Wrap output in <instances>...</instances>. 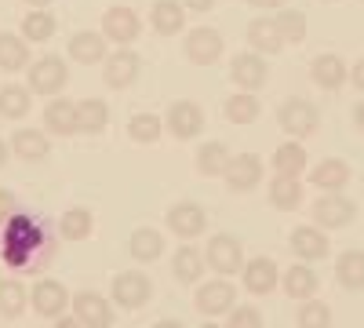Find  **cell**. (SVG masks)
I'll list each match as a JSON object with an SVG mask.
<instances>
[{
    "label": "cell",
    "mask_w": 364,
    "mask_h": 328,
    "mask_svg": "<svg viewBox=\"0 0 364 328\" xmlns=\"http://www.w3.org/2000/svg\"><path fill=\"white\" fill-rule=\"evenodd\" d=\"M55 328H84L77 317H55Z\"/></svg>",
    "instance_id": "48"
},
{
    "label": "cell",
    "mask_w": 364,
    "mask_h": 328,
    "mask_svg": "<svg viewBox=\"0 0 364 328\" xmlns=\"http://www.w3.org/2000/svg\"><path fill=\"white\" fill-rule=\"evenodd\" d=\"M29 303V295H26V285L15 281V277H4L0 281V314L4 317H18Z\"/></svg>",
    "instance_id": "39"
},
{
    "label": "cell",
    "mask_w": 364,
    "mask_h": 328,
    "mask_svg": "<svg viewBox=\"0 0 364 328\" xmlns=\"http://www.w3.org/2000/svg\"><path fill=\"white\" fill-rule=\"evenodd\" d=\"M277 121H281V128H284L291 139H306V135L317 132L321 113H317V106L306 102V99H284L281 110H277Z\"/></svg>",
    "instance_id": "3"
},
{
    "label": "cell",
    "mask_w": 364,
    "mask_h": 328,
    "mask_svg": "<svg viewBox=\"0 0 364 328\" xmlns=\"http://www.w3.org/2000/svg\"><path fill=\"white\" fill-rule=\"evenodd\" d=\"M70 300H73V295L66 292V285L55 281V277H41L33 285V295H29V303H33V310L41 317H63L66 307H70Z\"/></svg>",
    "instance_id": "8"
},
{
    "label": "cell",
    "mask_w": 364,
    "mask_h": 328,
    "mask_svg": "<svg viewBox=\"0 0 364 328\" xmlns=\"http://www.w3.org/2000/svg\"><path fill=\"white\" fill-rule=\"evenodd\" d=\"M149 26H154V33H161V37L182 33V29H186V4H178V0H154Z\"/></svg>",
    "instance_id": "16"
},
{
    "label": "cell",
    "mask_w": 364,
    "mask_h": 328,
    "mask_svg": "<svg viewBox=\"0 0 364 328\" xmlns=\"http://www.w3.org/2000/svg\"><path fill=\"white\" fill-rule=\"evenodd\" d=\"M161 252H164V237H161L157 230L139 226V230L132 233V255H135V259L154 263V259H161Z\"/></svg>",
    "instance_id": "37"
},
{
    "label": "cell",
    "mask_w": 364,
    "mask_h": 328,
    "mask_svg": "<svg viewBox=\"0 0 364 328\" xmlns=\"http://www.w3.org/2000/svg\"><path fill=\"white\" fill-rule=\"evenodd\" d=\"M26 4H29V8H48L51 0H26Z\"/></svg>",
    "instance_id": "52"
},
{
    "label": "cell",
    "mask_w": 364,
    "mask_h": 328,
    "mask_svg": "<svg viewBox=\"0 0 364 328\" xmlns=\"http://www.w3.org/2000/svg\"><path fill=\"white\" fill-rule=\"evenodd\" d=\"M8 150H11V146H8L4 139H0V168H4V161H8Z\"/></svg>",
    "instance_id": "50"
},
{
    "label": "cell",
    "mask_w": 364,
    "mask_h": 328,
    "mask_svg": "<svg viewBox=\"0 0 364 328\" xmlns=\"http://www.w3.org/2000/svg\"><path fill=\"white\" fill-rule=\"evenodd\" d=\"M106 44L109 41L102 33L80 29V33H73V41H70V58H73V63H80V66H95V63H102V58L109 55Z\"/></svg>",
    "instance_id": "20"
},
{
    "label": "cell",
    "mask_w": 364,
    "mask_h": 328,
    "mask_svg": "<svg viewBox=\"0 0 364 328\" xmlns=\"http://www.w3.org/2000/svg\"><path fill=\"white\" fill-rule=\"evenodd\" d=\"M248 44L259 55H277L284 48V41L277 33V22H273V18H252L248 22Z\"/></svg>",
    "instance_id": "25"
},
{
    "label": "cell",
    "mask_w": 364,
    "mask_h": 328,
    "mask_svg": "<svg viewBox=\"0 0 364 328\" xmlns=\"http://www.w3.org/2000/svg\"><path fill=\"white\" fill-rule=\"evenodd\" d=\"M273 171L291 175V179H299L302 171H306V150H302L299 139H288L284 146H277V154H273Z\"/></svg>",
    "instance_id": "27"
},
{
    "label": "cell",
    "mask_w": 364,
    "mask_h": 328,
    "mask_svg": "<svg viewBox=\"0 0 364 328\" xmlns=\"http://www.w3.org/2000/svg\"><path fill=\"white\" fill-rule=\"evenodd\" d=\"M204 259H208V266L215 274H240V266H245V248H240V241L237 237H230V233H215L208 241V252H204Z\"/></svg>",
    "instance_id": "4"
},
{
    "label": "cell",
    "mask_w": 364,
    "mask_h": 328,
    "mask_svg": "<svg viewBox=\"0 0 364 328\" xmlns=\"http://www.w3.org/2000/svg\"><path fill=\"white\" fill-rule=\"evenodd\" d=\"M186 58L197 66H211V63H219L223 58V33L219 29H211V26H197L186 33Z\"/></svg>",
    "instance_id": "7"
},
{
    "label": "cell",
    "mask_w": 364,
    "mask_h": 328,
    "mask_svg": "<svg viewBox=\"0 0 364 328\" xmlns=\"http://www.w3.org/2000/svg\"><path fill=\"white\" fill-rule=\"evenodd\" d=\"M70 307H73V317L84 328H109L113 324V307H109V300H102L99 292H77L70 300Z\"/></svg>",
    "instance_id": "10"
},
{
    "label": "cell",
    "mask_w": 364,
    "mask_h": 328,
    "mask_svg": "<svg viewBox=\"0 0 364 328\" xmlns=\"http://www.w3.org/2000/svg\"><path fill=\"white\" fill-rule=\"evenodd\" d=\"M102 80H106V88H128V84H135L139 80V70H142V58L132 51V48H117L113 55H106L102 58Z\"/></svg>",
    "instance_id": "5"
},
{
    "label": "cell",
    "mask_w": 364,
    "mask_h": 328,
    "mask_svg": "<svg viewBox=\"0 0 364 328\" xmlns=\"http://www.w3.org/2000/svg\"><path fill=\"white\" fill-rule=\"evenodd\" d=\"M29 66V44L18 33H0V70L4 73H18Z\"/></svg>",
    "instance_id": "26"
},
{
    "label": "cell",
    "mask_w": 364,
    "mask_h": 328,
    "mask_svg": "<svg viewBox=\"0 0 364 328\" xmlns=\"http://www.w3.org/2000/svg\"><path fill=\"white\" fill-rule=\"evenodd\" d=\"M164 128L175 135V139H193L200 128H204V110L190 99H178L168 106V117H164Z\"/></svg>",
    "instance_id": "12"
},
{
    "label": "cell",
    "mask_w": 364,
    "mask_h": 328,
    "mask_svg": "<svg viewBox=\"0 0 364 328\" xmlns=\"http://www.w3.org/2000/svg\"><path fill=\"white\" fill-rule=\"evenodd\" d=\"M171 274L182 281V285H197L200 274H204V255L193 248V245H182L171 259Z\"/></svg>",
    "instance_id": "28"
},
{
    "label": "cell",
    "mask_w": 364,
    "mask_h": 328,
    "mask_svg": "<svg viewBox=\"0 0 364 328\" xmlns=\"http://www.w3.org/2000/svg\"><path fill=\"white\" fill-rule=\"evenodd\" d=\"M291 252L295 255H302V259H324L328 255V237H324V230L321 226H299V230H291Z\"/></svg>",
    "instance_id": "24"
},
{
    "label": "cell",
    "mask_w": 364,
    "mask_h": 328,
    "mask_svg": "<svg viewBox=\"0 0 364 328\" xmlns=\"http://www.w3.org/2000/svg\"><path fill=\"white\" fill-rule=\"evenodd\" d=\"M142 33V18L132 8H109L102 15V37L113 41L117 48H128L132 41H139Z\"/></svg>",
    "instance_id": "9"
},
{
    "label": "cell",
    "mask_w": 364,
    "mask_h": 328,
    "mask_svg": "<svg viewBox=\"0 0 364 328\" xmlns=\"http://www.w3.org/2000/svg\"><path fill=\"white\" fill-rule=\"evenodd\" d=\"M336 274L343 288H364V252H343L336 259Z\"/></svg>",
    "instance_id": "38"
},
{
    "label": "cell",
    "mask_w": 364,
    "mask_h": 328,
    "mask_svg": "<svg viewBox=\"0 0 364 328\" xmlns=\"http://www.w3.org/2000/svg\"><path fill=\"white\" fill-rule=\"evenodd\" d=\"M26 73H29V92L33 95H58L66 88V80H70V70H66V63L58 55L37 58Z\"/></svg>",
    "instance_id": "2"
},
{
    "label": "cell",
    "mask_w": 364,
    "mask_h": 328,
    "mask_svg": "<svg viewBox=\"0 0 364 328\" xmlns=\"http://www.w3.org/2000/svg\"><path fill=\"white\" fill-rule=\"evenodd\" d=\"M310 77H314L317 88H324V92H336V88L346 84L350 66L343 63L339 55H317V58H314V66H310Z\"/></svg>",
    "instance_id": "19"
},
{
    "label": "cell",
    "mask_w": 364,
    "mask_h": 328,
    "mask_svg": "<svg viewBox=\"0 0 364 328\" xmlns=\"http://www.w3.org/2000/svg\"><path fill=\"white\" fill-rule=\"evenodd\" d=\"M223 179L230 183V190L248 194L252 186H259V179H262V161L255 154H237V157H230V168H226Z\"/></svg>",
    "instance_id": "17"
},
{
    "label": "cell",
    "mask_w": 364,
    "mask_h": 328,
    "mask_svg": "<svg viewBox=\"0 0 364 328\" xmlns=\"http://www.w3.org/2000/svg\"><path fill=\"white\" fill-rule=\"evenodd\" d=\"M33 99H29V88L22 84H4L0 88V117H8V121H22L29 113Z\"/></svg>",
    "instance_id": "31"
},
{
    "label": "cell",
    "mask_w": 364,
    "mask_h": 328,
    "mask_svg": "<svg viewBox=\"0 0 364 328\" xmlns=\"http://www.w3.org/2000/svg\"><path fill=\"white\" fill-rule=\"evenodd\" d=\"M353 121H357V128H364V99H360L357 110H353Z\"/></svg>",
    "instance_id": "49"
},
{
    "label": "cell",
    "mask_w": 364,
    "mask_h": 328,
    "mask_svg": "<svg viewBox=\"0 0 364 328\" xmlns=\"http://www.w3.org/2000/svg\"><path fill=\"white\" fill-rule=\"evenodd\" d=\"M350 80L360 88V92H364V58H357V66L350 70Z\"/></svg>",
    "instance_id": "47"
},
{
    "label": "cell",
    "mask_w": 364,
    "mask_h": 328,
    "mask_svg": "<svg viewBox=\"0 0 364 328\" xmlns=\"http://www.w3.org/2000/svg\"><path fill=\"white\" fill-rule=\"evenodd\" d=\"M161 132H164V121H161V117H154V113H135L132 121H128V135L135 142H146V146L157 142Z\"/></svg>",
    "instance_id": "41"
},
{
    "label": "cell",
    "mask_w": 364,
    "mask_h": 328,
    "mask_svg": "<svg viewBox=\"0 0 364 328\" xmlns=\"http://www.w3.org/2000/svg\"><path fill=\"white\" fill-rule=\"evenodd\" d=\"M230 150H226V142H204L200 150H197V171L208 175V179H215V175H226L230 168Z\"/></svg>",
    "instance_id": "30"
},
{
    "label": "cell",
    "mask_w": 364,
    "mask_h": 328,
    "mask_svg": "<svg viewBox=\"0 0 364 328\" xmlns=\"http://www.w3.org/2000/svg\"><path fill=\"white\" fill-rule=\"evenodd\" d=\"M182 4H186V11H211L215 0H182Z\"/></svg>",
    "instance_id": "45"
},
{
    "label": "cell",
    "mask_w": 364,
    "mask_h": 328,
    "mask_svg": "<svg viewBox=\"0 0 364 328\" xmlns=\"http://www.w3.org/2000/svg\"><path fill=\"white\" fill-rule=\"evenodd\" d=\"M149 292H154V285H149V277L139 274V270H124V274L113 277V303H120L124 310L142 307L149 300Z\"/></svg>",
    "instance_id": "13"
},
{
    "label": "cell",
    "mask_w": 364,
    "mask_h": 328,
    "mask_svg": "<svg viewBox=\"0 0 364 328\" xmlns=\"http://www.w3.org/2000/svg\"><path fill=\"white\" fill-rule=\"evenodd\" d=\"M15 216V194L11 190H0V226Z\"/></svg>",
    "instance_id": "44"
},
{
    "label": "cell",
    "mask_w": 364,
    "mask_h": 328,
    "mask_svg": "<svg viewBox=\"0 0 364 328\" xmlns=\"http://www.w3.org/2000/svg\"><path fill=\"white\" fill-rule=\"evenodd\" d=\"M164 219H168V230L175 237H186V241H190V237H197V233H204V226H208V212H204L200 204H193V201L175 204Z\"/></svg>",
    "instance_id": "14"
},
{
    "label": "cell",
    "mask_w": 364,
    "mask_h": 328,
    "mask_svg": "<svg viewBox=\"0 0 364 328\" xmlns=\"http://www.w3.org/2000/svg\"><path fill=\"white\" fill-rule=\"evenodd\" d=\"M44 128L55 135H73L77 132V102L70 99H51L44 106Z\"/></svg>",
    "instance_id": "23"
},
{
    "label": "cell",
    "mask_w": 364,
    "mask_h": 328,
    "mask_svg": "<svg viewBox=\"0 0 364 328\" xmlns=\"http://www.w3.org/2000/svg\"><path fill=\"white\" fill-rule=\"evenodd\" d=\"M284 292L291 295V300H310V295L317 292V274H314V266H306V263L291 266V270L284 274Z\"/></svg>",
    "instance_id": "35"
},
{
    "label": "cell",
    "mask_w": 364,
    "mask_h": 328,
    "mask_svg": "<svg viewBox=\"0 0 364 328\" xmlns=\"http://www.w3.org/2000/svg\"><path fill=\"white\" fill-rule=\"evenodd\" d=\"M269 204L281 208V212H295V208L302 204V183L291 175H277L269 183Z\"/></svg>",
    "instance_id": "29"
},
{
    "label": "cell",
    "mask_w": 364,
    "mask_h": 328,
    "mask_svg": "<svg viewBox=\"0 0 364 328\" xmlns=\"http://www.w3.org/2000/svg\"><path fill=\"white\" fill-rule=\"evenodd\" d=\"M252 8H262V11H273V8H284L288 0H248Z\"/></svg>",
    "instance_id": "46"
},
{
    "label": "cell",
    "mask_w": 364,
    "mask_h": 328,
    "mask_svg": "<svg viewBox=\"0 0 364 328\" xmlns=\"http://www.w3.org/2000/svg\"><path fill=\"white\" fill-rule=\"evenodd\" d=\"M277 33L284 44H302L306 41V15L302 11H277Z\"/></svg>",
    "instance_id": "40"
},
{
    "label": "cell",
    "mask_w": 364,
    "mask_h": 328,
    "mask_svg": "<svg viewBox=\"0 0 364 328\" xmlns=\"http://www.w3.org/2000/svg\"><path fill=\"white\" fill-rule=\"evenodd\" d=\"M353 216H357V208H353V201L343 197V194H324V197H317V204H314V219H317L321 230L350 226Z\"/></svg>",
    "instance_id": "11"
},
{
    "label": "cell",
    "mask_w": 364,
    "mask_h": 328,
    "mask_svg": "<svg viewBox=\"0 0 364 328\" xmlns=\"http://www.w3.org/2000/svg\"><path fill=\"white\" fill-rule=\"evenodd\" d=\"M11 154L22 157V161H44V157L51 154V142H48V135L37 132V128H18L15 139H11Z\"/></svg>",
    "instance_id": "22"
},
{
    "label": "cell",
    "mask_w": 364,
    "mask_h": 328,
    "mask_svg": "<svg viewBox=\"0 0 364 328\" xmlns=\"http://www.w3.org/2000/svg\"><path fill=\"white\" fill-rule=\"evenodd\" d=\"M240 274H245V288L252 295H269L273 288H277L281 274H277V263L259 255V259H248L245 266H240Z\"/></svg>",
    "instance_id": "18"
},
{
    "label": "cell",
    "mask_w": 364,
    "mask_h": 328,
    "mask_svg": "<svg viewBox=\"0 0 364 328\" xmlns=\"http://www.w3.org/2000/svg\"><path fill=\"white\" fill-rule=\"evenodd\" d=\"M91 230H95V219H91L87 208H70L66 216H58V233H63L66 241H84Z\"/></svg>",
    "instance_id": "36"
},
{
    "label": "cell",
    "mask_w": 364,
    "mask_h": 328,
    "mask_svg": "<svg viewBox=\"0 0 364 328\" xmlns=\"http://www.w3.org/2000/svg\"><path fill=\"white\" fill-rule=\"evenodd\" d=\"M55 15L51 11H44V8H37V11H26V18H22V37L29 41V44H44V41H51V33H55Z\"/></svg>",
    "instance_id": "33"
},
{
    "label": "cell",
    "mask_w": 364,
    "mask_h": 328,
    "mask_svg": "<svg viewBox=\"0 0 364 328\" xmlns=\"http://www.w3.org/2000/svg\"><path fill=\"white\" fill-rule=\"evenodd\" d=\"M44 245H48L44 226L29 216H11L0 226V259H4V266H11V270L33 266V259Z\"/></svg>",
    "instance_id": "1"
},
{
    "label": "cell",
    "mask_w": 364,
    "mask_h": 328,
    "mask_svg": "<svg viewBox=\"0 0 364 328\" xmlns=\"http://www.w3.org/2000/svg\"><path fill=\"white\" fill-rule=\"evenodd\" d=\"M230 77H233V84L245 88V92H255V88L266 84L269 70H266V63H262V55H259V51H245V55H233Z\"/></svg>",
    "instance_id": "15"
},
{
    "label": "cell",
    "mask_w": 364,
    "mask_h": 328,
    "mask_svg": "<svg viewBox=\"0 0 364 328\" xmlns=\"http://www.w3.org/2000/svg\"><path fill=\"white\" fill-rule=\"evenodd\" d=\"M230 328H262V314L255 307H233L230 310Z\"/></svg>",
    "instance_id": "43"
},
{
    "label": "cell",
    "mask_w": 364,
    "mask_h": 328,
    "mask_svg": "<svg viewBox=\"0 0 364 328\" xmlns=\"http://www.w3.org/2000/svg\"><path fill=\"white\" fill-rule=\"evenodd\" d=\"M154 328H182V324H178V321H157Z\"/></svg>",
    "instance_id": "51"
},
{
    "label": "cell",
    "mask_w": 364,
    "mask_h": 328,
    "mask_svg": "<svg viewBox=\"0 0 364 328\" xmlns=\"http://www.w3.org/2000/svg\"><path fill=\"white\" fill-rule=\"evenodd\" d=\"M259 113H262V106L252 92H237L226 99V121L230 125H252V121H259Z\"/></svg>",
    "instance_id": "34"
},
{
    "label": "cell",
    "mask_w": 364,
    "mask_h": 328,
    "mask_svg": "<svg viewBox=\"0 0 364 328\" xmlns=\"http://www.w3.org/2000/svg\"><path fill=\"white\" fill-rule=\"evenodd\" d=\"M200 328H223V324H215V321H204Z\"/></svg>",
    "instance_id": "53"
},
{
    "label": "cell",
    "mask_w": 364,
    "mask_h": 328,
    "mask_svg": "<svg viewBox=\"0 0 364 328\" xmlns=\"http://www.w3.org/2000/svg\"><path fill=\"white\" fill-rule=\"evenodd\" d=\"M310 183H314L317 190H324V194H339V190L350 183V164L339 161V157H328V161H321V164L310 171Z\"/></svg>",
    "instance_id": "21"
},
{
    "label": "cell",
    "mask_w": 364,
    "mask_h": 328,
    "mask_svg": "<svg viewBox=\"0 0 364 328\" xmlns=\"http://www.w3.org/2000/svg\"><path fill=\"white\" fill-rule=\"evenodd\" d=\"M193 303L200 314L208 317H219V314H230L233 303H237V288L226 281V277H215V281H204L193 295Z\"/></svg>",
    "instance_id": "6"
},
{
    "label": "cell",
    "mask_w": 364,
    "mask_h": 328,
    "mask_svg": "<svg viewBox=\"0 0 364 328\" xmlns=\"http://www.w3.org/2000/svg\"><path fill=\"white\" fill-rule=\"evenodd\" d=\"M299 328H331V310L324 303H302L299 310Z\"/></svg>",
    "instance_id": "42"
},
{
    "label": "cell",
    "mask_w": 364,
    "mask_h": 328,
    "mask_svg": "<svg viewBox=\"0 0 364 328\" xmlns=\"http://www.w3.org/2000/svg\"><path fill=\"white\" fill-rule=\"evenodd\" d=\"M109 125V106L102 99H84L77 102V132H102Z\"/></svg>",
    "instance_id": "32"
}]
</instances>
